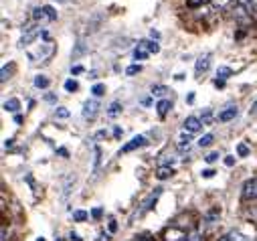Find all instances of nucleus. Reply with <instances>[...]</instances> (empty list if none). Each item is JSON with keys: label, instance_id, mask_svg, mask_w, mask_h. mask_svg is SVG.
Instances as JSON below:
<instances>
[{"label": "nucleus", "instance_id": "f257e3e1", "mask_svg": "<svg viewBox=\"0 0 257 241\" xmlns=\"http://www.w3.org/2000/svg\"><path fill=\"white\" fill-rule=\"evenodd\" d=\"M146 136H142V134H138V136H134L130 142H125L123 146H121V150H119V154H127V152H132V150H136V148H142V146H146Z\"/></svg>", "mask_w": 257, "mask_h": 241}, {"label": "nucleus", "instance_id": "f03ea898", "mask_svg": "<svg viewBox=\"0 0 257 241\" xmlns=\"http://www.w3.org/2000/svg\"><path fill=\"white\" fill-rule=\"evenodd\" d=\"M53 51H55V45L51 43V41H47V43H41V49L37 51V53H29V59H31V63H35V61H39L37 57H51L53 55Z\"/></svg>", "mask_w": 257, "mask_h": 241}, {"label": "nucleus", "instance_id": "7ed1b4c3", "mask_svg": "<svg viewBox=\"0 0 257 241\" xmlns=\"http://www.w3.org/2000/svg\"><path fill=\"white\" fill-rule=\"evenodd\" d=\"M243 199L245 201H255L257 199V176L249 178L247 183L243 185Z\"/></svg>", "mask_w": 257, "mask_h": 241}, {"label": "nucleus", "instance_id": "20e7f679", "mask_svg": "<svg viewBox=\"0 0 257 241\" xmlns=\"http://www.w3.org/2000/svg\"><path fill=\"white\" fill-rule=\"evenodd\" d=\"M184 132H188V134H195V132H199L205 124L201 122V117H195V115H188L186 119H184Z\"/></svg>", "mask_w": 257, "mask_h": 241}, {"label": "nucleus", "instance_id": "39448f33", "mask_svg": "<svg viewBox=\"0 0 257 241\" xmlns=\"http://www.w3.org/2000/svg\"><path fill=\"white\" fill-rule=\"evenodd\" d=\"M97 113H99V103H97V99H87V101L83 103V117H85V119H93Z\"/></svg>", "mask_w": 257, "mask_h": 241}, {"label": "nucleus", "instance_id": "423d86ee", "mask_svg": "<svg viewBox=\"0 0 257 241\" xmlns=\"http://www.w3.org/2000/svg\"><path fill=\"white\" fill-rule=\"evenodd\" d=\"M37 35H39V27H29L27 33H23V37H21V41H19V47H27V45H31V43L35 41Z\"/></svg>", "mask_w": 257, "mask_h": 241}, {"label": "nucleus", "instance_id": "0eeeda50", "mask_svg": "<svg viewBox=\"0 0 257 241\" xmlns=\"http://www.w3.org/2000/svg\"><path fill=\"white\" fill-rule=\"evenodd\" d=\"M237 113H239L237 105H229V107H227V109H223L217 117H219V122H229V119H235V117H237Z\"/></svg>", "mask_w": 257, "mask_h": 241}, {"label": "nucleus", "instance_id": "6e6552de", "mask_svg": "<svg viewBox=\"0 0 257 241\" xmlns=\"http://www.w3.org/2000/svg\"><path fill=\"white\" fill-rule=\"evenodd\" d=\"M195 69H197V73H199V75H201V73H207V71L211 69V57H209V55H205V57L197 59Z\"/></svg>", "mask_w": 257, "mask_h": 241}, {"label": "nucleus", "instance_id": "1a4fd4ad", "mask_svg": "<svg viewBox=\"0 0 257 241\" xmlns=\"http://www.w3.org/2000/svg\"><path fill=\"white\" fill-rule=\"evenodd\" d=\"M219 241H247V237L243 233H239V231H229L223 237H219Z\"/></svg>", "mask_w": 257, "mask_h": 241}, {"label": "nucleus", "instance_id": "9d476101", "mask_svg": "<svg viewBox=\"0 0 257 241\" xmlns=\"http://www.w3.org/2000/svg\"><path fill=\"white\" fill-rule=\"evenodd\" d=\"M3 107H5V111L17 113V111H19V107H21V101H19L17 97H11V99H7V101L3 103Z\"/></svg>", "mask_w": 257, "mask_h": 241}, {"label": "nucleus", "instance_id": "9b49d317", "mask_svg": "<svg viewBox=\"0 0 257 241\" xmlns=\"http://www.w3.org/2000/svg\"><path fill=\"white\" fill-rule=\"evenodd\" d=\"M170 107H172V101H168V99H160V101L156 103V111H158L160 117H164V115L170 111Z\"/></svg>", "mask_w": 257, "mask_h": 241}, {"label": "nucleus", "instance_id": "f8f14e48", "mask_svg": "<svg viewBox=\"0 0 257 241\" xmlns=\"http://www.w3.org/2000/svg\"><path fill=\"white\" fill-rule=\"evenodd\" d=\"M172 174H174V168H172V166H160L158 172H156V178H158V180H166V178H170Z\"/></svg>", "mask_w": 257, "mask_h": 241}, {"label": "nucleus", "instance_id": "ddd939ff", "mask_svg": "<svg viewBox=\"0 0 257 241\" xmlns=\"http://www.w3.org/2000/svg\"><path fill=\"white\" fill-rule=\"evenodd\" d=\"M121 111H123V105H121L119 101H113V103L107 107V117H117Z\"/></svg>", "mask_w": 257, "mask_h": 241}, {"label": "nucleus", "instance_id": "4468645a", "mask_svg": "<svg viewBox=\"0 0 257 241\" xmlns=\"http://www.w3.org/2000/svg\"><path fill=\"white\" fill-rule=\"evenodd\" d=\"M138 47L148 49V53H158V51H160V45H158L156 41H140V43H138Z\"/></svg>", "mask_w": 257, "mask_h": 241}, {"label": "nucleus", "instance_id": "2eb2a0df", "mask_svg": "<svg viewBox=\"0 0 257 241\" xmlns=\"http://www.w3.org/2000/svg\"><path fill=\"white\" fill-rule=\"evenodd\" d=\"M190 140H192V138H190L188 132L182 134V136L178 138V148H180V150H188V148H190Z\"/></svg>", "mask_w": 257, "mask_h": 241}, {"label": "nucleus", "instance_id": "dca6fc26", "mask_svg": "<svg viewBox=\"0 0 257 241\" xmlns=\"http://www.w3.org/2000/svg\"><path fill=\"white\" fill-rule=\"evenodd\" d=\"M49 77H45V75H37L35 77V87H39V89H47L49 87Z\"/></svg>", "mask_w": 257, "mask_h": 241}, {"label": "nucleus", "instance_id": "f3484780", "mask_svg": "<svg viewBox=\"0 0 257 241\" xmlns=\"http://www.w3.org/2000/svg\"><path fill=\"white\" fill-rule=\"evenodd\" d=\"M166 91H168V89H166L164 85H152V87H150V95H152V97H162Z\"/></svg>", "mask_w": 257, "mask_h": 241}, {"label": "nucleus", "instance_id": "a211bd4d", "mask_svg": "<svg viewBox=\"0 0 257 241\" xmlns=\"http://www.w3.org/2000/svg\"><path fill=\"white\" fill-rule=\"evenodd\" d=\"M213 142H215V136H213V134H205V136L199 138V146H201V148H207V146H211Z\"/></svg>", "mask_w": 257, "mask_h": 241}, {"label": "nucleus", "instance_id": "6ab92c4d", "mask_svg": "<svg viewBox=\"0 0 257 241\" xmlns=\"http://www.w3.org/2000/svg\"><path fill=\"white\" fill-rule=\"evenodd\" d=\"M148 51L144 49V47H138L136 51H134V59H136V61H144V59H148Z\"/></svg>", "mask_w": 257, "mask_h": 241}, {"label": "nucleus", "instance_id": "aec40b11", "mask_svg": "<svg viewBox=\"0 0 257 241\" xmlns=\"http://www.w3.org/2000/svg\"><path fill=\"white\" fill-rule=\"evenodd\" d=\"M217 75H219L217 79H223V81H227V79L233 75V71H231L229 67H219V69H217Z\"/></svg>", "mask_w": 257, "mask_h": 241}, {"label": "nucleus", "instance_id": "412c9836", "mask_svg": "<svg viewBox=\"0 0 257 241\" xmlns=\"http://www.w3.org/2000/svg\"><path fill=\"white\" fill-rule=\"evenodd\" d=\"M87 217H89V213H87V211H83V209H77V211H73V219H75L77 223H83V221H87Z\"/></svg>", "mask_w": 257, "mask_h": 241}, {"label": "nucleus", "instance_id": "4be33fe9", "mask_svg": "<svg viewBox=\"0 0 257 241\" xmlns=\"http://www.w3.org/2000/svg\"><path fill=\"white\" fill-rule=\"evenodd\" d=\"M69 115H71V111H69L67 107H57V109H55V117H57V119H67Z\"/></svg>", "mask_w": 257, "mask_h": 241}, {"label": "nucleus", "instance_id": "5701e85b", "mask_svg": "<svg viewBox=\"0 0 257 241\" xmlns=\"http://www.w3.org/2000/svg\"><path fill=\"white\" fill-rule=\"evenodd\" d=\"M63 87H65V91H69V93H75V91L79 89V83H77L75 79H67Z\"/></svg>", "mask_w": 257, "mask_h": 241}, {"label": "nucleus", "instance_id": "b1692460", "mask_svg": "<svg viewBox=\"0 0 257 241\" xmlns=\"http://www.w3.org/2000/svg\"><path fill=\"white\" fill-rule=\"evenodd\" d=\"M249 152H251V150H249V146H247L245 142H239V144H237V154H239L241 158L249 156Z\"/></svg>", "mask_w": 257, "mask_h": 241}, {"label": "nucleus", "instance_id": "393cba45", "mask_svg": "<svg viewBox=\"0 0 257 241\" xmlns=\"http://www.w3.org/2000/svg\"><path fill=\"white\" fill-rule=\"evenodd\" d=\"M142 71V65L140 63H134V65H130V67H125V75H136V73H140Z\"/></svg>", "mask_w": 257, "mask_h": 241}, {"label": "nucleus", "instance_id": "a878e982", "mask_svg": "<svg viewBox=\"0 0 257 241\" xmlns=\"http://www.w3.org/2000/svg\"><path fill=\"white\" fill-rule=\"evenodd\" d=\"M91 93H93L95 97H99V95H103V93H105V85H103V83H95V85L91 87Z\"/></svg>", "mask_w": 257, "mask_h": 241}, {"label": "nucleus", "instance_id": "bb28decb", "mask_svg": "<svg viewBox=\"0 0 257 241\" xmlns=\"http://www.w3.org/2000/svg\"><path fill=\"white\" fill-rule=\"evenodd\" d=\"M93 170H97V166H99V160H101V150H99V146H95L93 148Z\"/></svg>", "mask_w": 257, "mask_h": 241}, {"label": "nucleus", "instance_id": "cd10ccee", "mask_svg": "<svg viewBox=\"0 0 257 241\" xmlns=\"http://www.w3.org/2000/svg\"><path fill=\"white\" fill-rule=\"evenodd\" d=\"M178 235L180 237H186V235H182L180 231H174V229L172 231H166V241H178Z\"/></svg>", "mask_w": 257, "mask_h": 241}, {"label": "nucleus", "instance_id": "c85d7f7f", "mask_svg": "<svg viewBox=\"0 0 257 241\" xmlns=\"http://www.w3.org/2000/svg\"><path fill=\"white\" fill-rule=\"evenodd\" d=\"M43 11H45V15H47V19H49V21H55V19H57V13H55V9H53V7H49V5H47V7H43Z\"/></svg>", "mask_w": 257, "mask_h": 241}, {"label": "nucleus", "instance_id": "c756f323", "mask_svg": "<svg viewBox=\"0 0 257 241\" xmlns=\"http://www.w3.org/2000/svg\"><path fill=\"white\" fill-rule=\"evenodd\" d=\"M211 119H213V109H205V113L201 115V122L203 124H211Z\"/></svg>", "mask_w": 257, "mask_h": 241}, {"label": "nucleus", "instance_id": "7c9ffc66", "mask_svg": "<svg viewBox=\"0 0 257 241\" xmlns=\"http://www.w3.org/2000/svg\"><path fill=\"white\" fill-rule=\"evenodd\" d=\"M219 156H221L219 152H209V154L205 156V160H207L209 164H213V162H217V160H219Z\"/></svg>", "mask_w": 257, "mask_h": 241}, {"label": "nucleus", "instance_id": "2f4dec72", "mask_svg": "<svg viewBox=\"0 0 257 241\" xmlns=\"http://www.w3.org/2000/svg\"><path fill=\"white\" fill-rule=\"evenodd\" d=\"M101 215H103V209H101V207H95V209H91V219L99 221V219H101Z\"/></svg>", "mask_w": 257, "mask_h": 241}, {"label": "nucleus", "instance_id": "473e14b6", "mask_svg": "<svg viewBox=\"0 0 257 241\" xmlns=\"http://www.w3.org/2000/svg\"><path fill=\"white\" fill-rule=\"evenodd\" d=\"M11 69H13V67H7V65L3 67V75H0V81H3V83H5V81L11 77Z\"/></svg>", "mask_w": 257, "mask_h": 241}, {"label": "nucleus", "instance_id": "72a5a7b5", "mask_svg": "<svg viewBox=\"0 0 257 241\" xmlns=\"http://www.w3.org/2000/svg\"><path fill=\"white\" fill-rule=\"evenodd\" d=\"M33 17H35L37 21H43V19H47V15H45V11H43V9H35Z\"/></svg>", "mask_w": 257, "mask_h": 241}, {"label": "nucleus", "instance_id": "f704fd0d", "mask_svg": "<svg viewBox=\"0 0 257 241\" xmlns=\"http://www.w3.org/2000/svg\"><path fill=\"white\" fill-rule=\"evenodd\" d=\"M184 241H205V239H203L199 233H190V235L184 237Z\"/></svg>", "mask_w": 257, "mask_h": 241}, {"label": "nucleus", "instance_id": "c9c22d12", "mask_svg": "<svg viewBox=\"0 0 257 241\" xmlns=\"http://www.w3.org/2000/svg\"><path fill=\"white\" fill-rule=\"evenodd\" d=\"M215 172H217V170H213V168H205V170L201 172V176H203V178H213Z\"/></svg>", "mask_w": 257, "mask_h": 241}, {"label": "nucleus", "instance_id": "e433bc0d", "mask_svg": "<svg viewBox=\"0 0 257 241\" xmlns=\"http://www.w3.org/2000/svg\"><path fill=\"white\" fill-rule=\"evenodd\" d=\"M132 241H154V237H152V235H146V233H144V235H136V237H134Z\"/></svg>", "mask_w": 257, "mask_h": 241}, {"label": "nucleus", "instance_id": "4c0bfd02", "mask_svg": "<svg viewBox=\"0 0 257 241\" xmlns=\"http://www.w3.org/2000/svg\"><path fill=\"white\" fill-rule=\"evenodd\" d=\"M229 3H231V0H213V5H215L217 9H225Z\"/></svg>", "mask_w": 257, "mask_h": 241}, {"label": "nucleus", "instance_id": "58836bf2", "mask_svg": "<svg viewBox=\"0 0 257 241\" xmlns=\"http://www.w3.org/2000/svg\"><path fill=\"white\" fill-rule=\"evenodd\" d=\"M81 53H85V45L83 43H77V49L73 51V57H79Z\"/></svg>", "mask_w": 257, "mask_h": 241}, {"label": "nucleus", "instance_id": "ea45409f", "mask_svg": "<svg viewBox=\"0 0 257 241\" xmlns=\"http://www.w3.org/2000/svg\"><path fill=\"white\" fill-rule=\"evenodd\" d=\"M83 71H85L83 65H75V67H71V75H79V73H83Z\"/></svg>", "mask_w": 257, "mask_h": 241}, {"label": "nucleus", "instance_id": "a19ab883", "mask_svg": "<svg viewBox=\"0 0 257 241\" xmlns=\"http://www.w3.org/2000/svg\"><path fill=\"white\" fill-rule=\"evenodd\" d=\"M209 0H188V7H199V5H205Z\"/></svg>", "mask_w": 257, "mask_h": 241}, {"label": "nucleus", "instance_id": "79ce46f5", "mask_svg": "<svg viewBox=\"0 0 257 241\" xmlns=\"http://www.w3.org/2000/svg\"><path fill=\"white\" fill-rule=\"evenodd\" d=\"M113 136H115V138H121V136H123V128L115 126V128H113Z\"/></svg>", "mask_w": 257, "mask_h": 241}, {"label": "nucleus", "instance_id": "37998d69", "mask_svg": "<svg viewBox=\"0 0 257 241\" xmlns=\"http://www.w3.org/2000/svg\"><path fill=\"white\" fill-rule=\"evenodd\" d=\"M251 3H253V0H237V5H239V7H245V9H249Z\"/></svg>", "mask_w": 257, "mask_h": 241}, {"label": "nucleus", "instance_id": "c03bdc74", "mask_svg": "<svg viewBox=\"0 0 257 241\" xmlns=\"http://www.w3.org/2000/svg\"><path fill=\"white\" fill-rule=\"evenodd\" d=\"M45 101H49V103H55V101H57V97H55L53 93H47V95H45Z\"/></svg>", "mask_w": 257, "mask_h": 241}, {"label": "nucleus", "instance_id": "a18cd8bd", "mask_svg": "<svg viewBox=\"0 0 257 241\" xmlns=\"http://www.w3.org/2000/svg\"><path fill=\"white\" fill-rule=\"evenodd\" d=\"M225 164L227 166H233L235 164V156H225Z\"/></svg>", "mask_w": 257, "mask_h": 241}, {"label": "nucleus", "instance_id": "49530a36", "mask_svg": "<svg viewBox=\"0 0 257 241\" xmlns=\"http://www.w3.org/2000/svg\"><path fill=\"white\" fill-rule=\"evenodd\" d=\"M105 136H107V132H105V130H99V132L95 134V140H101V138H105Z\"/></svg>", "mask_w": 257, "mask_h": 241}, {"label": "nucleus", "instance_id": "de8ad7c7", "mask_svg": "<svg viewBox=\"0 0 257 241\" xmlns=\"http://www.w3.org/2000/svg\"><path fill=\"white\" fill-rule=\"evenodd\" d=\"M150 37H152V39H154V41H158V39H160V33H158V31H154V29H152V31H150Z\"/></svg>", "mask_w": 257, "mask_h": 241}, {"label": "nucleus", "instance_id": "09e8293b", "mask_svg": "<svg viewBox=\"0 0 257 241\" xmlns=\"http://www.w3.org/2000/svg\"><path fill=\"white\" fill-rule=\"evenodd\" d=\"M115 229H117V223L115 221H109V233H115Z\"/></svg>", "mask_w": 257, "mask_h": 241}, {"label": "nucleus", "instance_id": "8fccbe9b", "mask_svg": "<svg viewBox=\"0 0 257 241\" xmlns=\"http://www.w3.org/2000/svg\"><path fill=\"white\" fill-rule=\"evenodd\" d=\"M57 154H61V156H65V158H67V154H69V152H67L65 148H59V150H57Z\"/></svg>", "mask_w": 257, "mask_h": 241}, {"label": "nucleus", "instance_id": "3c124183", "mask_svg": "<svg viewBox=\"0 0 257 241\" xmlns=\"http://www.w3.org/2000/svg\"><path fill=\"white\" fill-rule=\"evenodd\" d=\"M215 87H225V81L223 79H215Z\"/></svg>", "mask_w": 257, "mask_h": 241}, {"label": "nucleus", "instance_id": "603ef678", "mask_svg": "<svg viewBox=\"0 0 257 241\" xmlns=\"http://www.w3.org/2000/svg\"><path fill=\"white\" fill-rule=\"evenodd\" d=\"M69 237H71V239H73V241H83V239H81V237H79V235H77V233H69Z\"/></svg>", "mask_w": 257, "mask_h": 241}, {"label": "nucleus", "instance_id": "864d4df0", "mask_svg": "<svg viewBox=\"0 0 257 241\" xmlns=\"http://www.w3.org/2000/svg\"><path fill=\"white\" fill-rule=\"evenodd\" d=\"M186 101H188V103L195 101V93H188V95H186Z\"/></svg>", "mask_w": 257, "mask_h": 241}, {"label": "nucleus", "instance_id": "5fc2aeb1", "mask_svg": "<svg viewBox=\"0 0 257 241\" xmlns=\"http://www.w3.org/2000/svg\"><path fill=\"white\" fill-rule=\"evenodd\" d=\"M5 146H7V148H11V146H13V138H7V142H5Z\"/></svg>", "mask_w": 257, "mask_h": 241}, {"label": "nucleus", "instance_id": "6e6d98bb", "mask_svg": "<svg viewBox=\"0 0 257 241\" xmlns=\"http://www.w3.org/2000/svg\"><path fill=\"white\" fill-rule=\"evenodd\" d=\"M249 9H253V11H257V0H253V3H251V7Z\"/></svg>", "mask_w": 257, "mask_h": 241}, {"label": "nucleus", "instance_id": "4d7b16f0", "mask_svg": "<svg viewBox=\"0 0 257 241\" xmlns=\"http://www.w3.org/2000/svg\"><path fill=\"white\" fill-rule=\"evenodd\" d=\"M99 241H109V235H101V239Z\"/></svg>", "mask_w": 257, "mask_h": 241}, {"label": "nucleus", "instance_id": "13d9d810", "mask_svg": "<svg viewBox=\"0 0 257 241\" xmlns=\"http://www.w3.org/2000/svg\"><path fill=\"white\" fill-rule=\"evenodd\" d=\"M251 111H257V101L253 103V107H251Z\"/></svg>", "mask_w": 257, "mask_h": 241}, {"label": "nucleus", "instance_id": "bf43d9fd", "mask_svg": "<svg viewBox=\"0 0 257 241\" xmlns=\"http://www.w3.org/2000/svg\"><path fill=\"white\" fill-rule=\"evenodd\" d=\"M37 241H47V239H43V237H39V239H37Z\"/></svg>", "mask_w": 257, "mask_h": 241}, {"label": "nucleus", "instance_id": "052dcab7", "mask_svg": "<svg viewBox=\"0 0 257 241\" xmlns=\"http://www.w3.org/2000/svg\"><path fill=\"white\" fill-rule=\"evenodd\" d=\"M57 241H63V239H57Z\"/></svg>", "mask_w": 257, "mask_h": 241}]
</instances>
